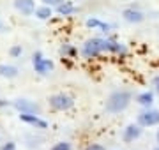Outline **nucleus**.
<instances>
[{
	"mask_svg": "<svg viewBox=\"0 0 159 150\" xmlns=\"http://www.w3.org/2000/svg\"><path fill=\"white\" fill-rule=\"evenodd\" d=\"M129 101H131L129 92H115L106 101V110L110 113H120V111H124L129 106Z\"/></svg>",
	"mask_w": 159,
	"mask_h": 150,
	"instance_id": "nucleus-1",
	"label": "nucleus"
},
{
	"mask_svg": "<svg viewBox=\"0 0 159 150\" xmlns=\"http://www.w3.org/2000/svg\"><path fill=\"white\" fill-rule=\"evenodd\" d=\"M102 51H108V39H89L83 46V55L87 58L97 57Z\"/></svg>",
	"mask_w": 159,
	"mask_h": 150,
	"instance_id": "nucleus-2",
	"label": "nucleus"
},
{
	"mask_svg": "<svg viewBox=\"0 0 159 150\" xmlns=\"http://www.w3.org/2000/svg\"><path fill=\"white\" fill-rule=\"evenodd\" d=\"M50 104L58 111H66L69 108H73L74 99L71 95H66V94H57V95H51L50 97Z\"/></svg>",
	"mask_w": 159,
	"mask_h": 150,
	"instance_id": "nucleus-3",
	"label": "nucleus"
},
{
	"mask_svg": "<svg viewBox=\"0 0 159 150\" xmlns=\"http://www.w3.org/2000/svg\"><path fill=\"white\" fill-rule=\"evenodd\" d=\"M138 124L142 127H152V126H157L159 124V111L156 110H148V111H143L138 115Z\"/></svg>",
	"mask_w": 159,
	"mask_h": 150,
	"instance_id": "nucleus-4",
	"label": "nucleus"
},
{
	"mask_svg": "<svg viewBox=\"0 0 159 150\" xmlns=\"http://www.w3.org/2000/svg\"><path fill=\"white\" fill-rule=\"evenodd\" d=\"M34 67L39 74H48V73L53 69V62L48 60V58H43V55L37 51L34 55Z\"/></svg>",
	"mask_w": 159,
	"mask_h": 150,
	"instance_id": "nucleus-5",
	"label": "nucleus"
},
{
	"mask_svg": "<svg viewBox=\"0 0 159 150\" xmlns=\"http://www.w3.org/2000/svg\"><path fill=\"white\" fill-rule=\"evenodd\" d=\"M14 7L18 12H21L25 16H30L35 12V2L34 0H14Z\"/></svg>",
	"mask_w": 159,
	"mask_h": 150,
	"instance_id": "nucleus-6",
	"label": "nucleus"
},
{
	"mask_svg": "<svg viewBox=\"0 0 159 150\" xmlns=\"http://www.w3.org/2000/svg\"><path fill=\"white\" fill-rule=\"evenodd\" d=\"M12 106L16 108L20 113H35V111L39 110L37 108V104H34L32 101H27V99H16Z\"/></svg>",
	"mask_w": 159,
	"mask_h": 150,
	"instance_id": "nucleus-7",
	"label": "nucleus"
},
{
	"mask_svg": "<svg viewBox=\"0 0 159 150\" xmlns=\"http://www.w3.org/2000/svg\"><path fill=\"white\" fill-rule=\"evenodd\" d=\"M20 118H21V122H27V124H30L34 127H39V129H46L48 127V124L43 118H39L37 115H34V113H21Z\"/></svg>",
	"mask_w": 159,
	"mask_h": 150,
	"instance_id": "nucleus-8",
	"label": "nucleus"
},
{
	"mask_svg": "<svg viewBox=\"0 0 159 150\" xmlns=\"http://www.w3.org/2000/svg\"><path fill=\"white\" fill-rule=\"evenodd\" d=\"M140 134H142V126L140 124H131V126H127L124 129V139L125 141H133V139L140 138Z\"/></svg>",
	"mask_w": 159,
	"mask_h": 150,
	"instance_id": "nucleus-9",
	"label": "nucleus"
},
{
	"mask_svg": "<svg viewBox=\"0 0 159 150\" xmlns=\"http://www.w3.org/2000/svg\"><path fill=\"white\" fill-rule=\"evenodd\" d=\"M122 16H124L125 21H129V23H142L143 21V12L136 11V9H125L124 12H122Z\"/></svg>",
	"mask_w": 159,
	"mask_h": 150,
	"instance_id": "nucleus-10",
	"label": "nucleus"
},
{
	"mask_svg": "<svg viewBox=\"0 0 159 150\" xmlns=\"http://www.w3.org/2000/svg\"><path fill=\"white\" fill-rule=\"evenodd\" d=\"M0 76H2V78H16V76H18V69L14 67V65L0 64Z\"/></svg>",
	"mask_w": 159,
	"mask_h": 150,
	"instance_id": "nucleus-11",
	"label": "nucleus"
},
{
	"mask_svg": "<svg viewBox=\"0 0 159 150\" xmlns=\"http://www.w3.org/2000/svg\"><path fill=\"white\" fill-rule=\"evenodd\" d=\"M74 11H76V7L73 6V2H62L60 6H57V12L62 14V16H67V14H71Z\"/></svg>",
	"mask_w": 159,
	"mask_h": 150,
	"instance_id": "nucleus-12",
	"label": "nucleus"
},
{
	"mask_svg": "<svg viewBox=\"0 0 159 150\" xmlns=\"http://www.w3.org/2000/svg\"><path fill=\"white\" fill-rule=\"evenodd\" d=\"M87 27H89V29H101L102 32H108L110 30V25L102 23V21H99V20H96V18L87 20Z\"/></svg>",
	"mask_w": 159,
	"mask_h": 150,
	"instance_id": "nucleus-13",
	"label": "nucleus"
},
{
	"mask_svg": "<svg viewBox=\"0 0 159 150\" xmlns=\"http://www.w3.org/2000/svg\"><path fill=\"white\" fill-rule=\"evenodd\" d=\"M53 12H51V7L50 6H43V7H37L35 9V16L39 18V20H48Z\"/></svg>",
	"mask_w": 159,
	"mask_h": 150,
	"instance_id": "nucleus-14",
	"label": "nucleus"
},
{
	"mask_svg": "<svg viewBox=\"0 0 159 150\" xmlns=\"http://www.w3.org/2000/svg\"><path fill=\"white\" fill-rule=\"evenodd\" d=\"M154 101V94L152 92H143L138 95V103L142 104V106H150Z\"/></svg>",
	"mask_w": 159,
	"mask_h": 150,
	"instance_id": "nucleus-15",
	"label": "nucleus"
},
{
	"mask_svg": "<svg viewBox=\"0 0 159 150\" xmlns=\"http://www.w3.org/2000/svg\"><path fill=\"white\" fill-rule=\"evenodd\" d=\"M51 150H71V145H69L67 141H60V143L53 145V147H51Z\"/></svg>",
	"mask_w": 159,
	"mask_h": 150,
	"instance_id": "nucleus-16",
	"label": "nucleus"
},
{
	"mask_svg": "<svg viewBox=\"0 0 159 150\" xmlns=\"http://www.w3.org/2000/svg\"><path fill=\"white\" fill-rule=\"evenodd\" d=\"M60 53H62V55H69V57H73V55H74V48H71L69 44H64V46L60 48Z\"/></svg>",
	"mask_w": 159,
	"mask_h": 150,
	"instance_id": "nucleus-17",
	"label": "nucleus"
},
{
	"mask_svg": "<svg viewBox=\"0 0 159 150\" xmlns=\"http://www.w3.org/2000/svg\"><path fill=\"white\" fill-rule=\"evenodd\" d=\"M41 2H44V6H60L62 2H66V0H41Z\"/></svg>",
	"mask_w": 159,
	"mask_h": 150,
	"instance_id": "nucleus-18",
	"label": "nucleus"
},
{
	"mask_svg": "<svg viewBox=\"0 0 159 150\" xmlns=\"http://www.w3.org/2000/svg\"><path fill=\"white\" fill-rule=\"evenodd\" d=\"M11 55L12 57H20V55H21V46H12L11 48Z\"/></svg>",
	"mask_w": 159,
	"mask_h": 150,
	"instance_id": "nucleus-19",
	"label": "nucleus"
},
{
	"mask_svg": "<svg viewBox=\"0 0 159 150\" xmlns=\"http://www.w3.org/2000/svg\"><path fill=\"white\" fill-rule=\"evenodd\" d=\"M2 150H16V145L12 143V141H9V143H6L2 147Z\"/></svg>",
	"mask_w": 159,
	"mask_h": 150,
	"instance_id": "nucleus-20",
	"label": "nucleus"
},
{
	"mask_svg": "<svg viewBox=\"0 0 159 150\" xmlns=\"http://www.w3.org/2000/svg\"><path fill=\"white\" fill-rule=\"evenodd\" d=\"M89 150H104V147H102V145H90Z\"/></svg>",
	"mask_w": 159,
	"mask_h": 150,
	"instance_id": "nucleus-21",
	"label": "nucleus"
},
{
	"mask_svg": "<svg viewBox=\"0 0 159 150\" xmlns=\"http://www.w3.org/2000/svg\"><path fill=\"white\" fill-rule=\"evenodd\" d=\"M154 85H156V90H157V94H159V76L154 78Z\"/></svg>",
	"mask_w": 159,
	"mask_h": 150,
	"instance_id": "nucleus-22",
	"label": "nucleus"
},
{
	"mask_svg": "<svg viewBox=\"0 0 159 150\" xmlns=\"http://www.w3.org/2000/svg\"><path fill=\"white\" fill-rule=\"evenodd\" d=\"M157 139H159V131H157Z\"/></svg>",
	"mask_w": 159,
	"mask_h": 150,
	"instance_id": "nucleus-23",
	"label": "nucleus"
},
{
	"mask_svg": "<svg viewBox=\"0 0 159 150\" xmlns=\"http://www.w3.org/2000/svg\"><path fill=\"white\" fill-rule=\"evenodd\" d=\"M154 150H159V147H157V148H154Z\"/></svg>",
	"mask_w": 159,
	"mask_h": 150,
	"instance_id": "nucleus-24",
	"label": "nucleus"
}]
</instances>
